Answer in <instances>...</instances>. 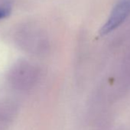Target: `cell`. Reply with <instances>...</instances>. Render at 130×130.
<instances>
[{"label": "cell", "mask_w": 130, "mask_h": 130, "mask_svg": "<svg viewBox=\"0 0 130 130\" xmlns=\"http://www.w3.org/2000/svg\"><path fill=\"white\" fill-rule=\"evenodd\" d=\"M37 70L28 61L21 60L15 63L9 74V81L16 90H26L36 80Z\"/></svg>", "instance_id": "1"}, {"label": "cell", "mask_w": 130, "mask_h": 130, "mask_svg": "<svg viewBox=\"0 0 130 130\" xmlns=\"http://www.w3.org/2000/svg\"><path fill=\"white\" fill-rule=\"evenodd\" d=\"M130 15V0H119L110 15L100 30L101 36L106 35L120 26Z\"/></svg>", "instance_id": "2"}, {"label": "cell", "mask_w": 130, "mask_h": 130, "mask_svg": "<svg viewBox=\"0 0 130 130\" xmlns=\"http://www.w3.org/2000/svg\"><path fill=\"white\" fill-rule=\"evenodd\" d=\"M9 15V9H0V19L5 18Z\"/></svg>", "instance_id": "3"}]
</instances>
